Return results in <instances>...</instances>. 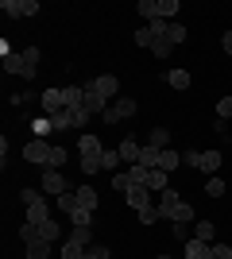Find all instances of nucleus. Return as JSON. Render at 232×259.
I'll return each mask as SVG.
<instances>
[{
	"label": "nucleus",
	"mask_w": 232,
	"mask_h": 259,
	"mask_svg": "<svg viewBox=\"0 0 232 259\" xmlns=\"http://www.w3.org/2000/svg\"><path fill=\"white\" fill-rule=\"evenodd\" d=\"M135 116V101L132 97H116L105 112H101V124H120V120Z\"/></svg>",
	"instance_id": "nucleus-1"
},
{
	"label": "nucleus",
	"mask_w": 232,
	"mask_h": 259,
	"mask_svg": "<svg viewBox=\"0 0 232 259\" xmlns=\"http://www.w3.org/2000/svg\"><path fill=\"white\" fill-rule=\"evenodd\" d=\"M0 12L8 20H23V16H39V0H4Z\"/></svg>",
	"instance_id": "nucleus-2"
},
{
	"label": "nucleus",
	"mask_w": 232,
	"mask_h": 259,
	"mask_svg": "<svg viewBox=\"0 0 232 259\" xmlns=\"http://www.w3.org/2000/svg\"><path fill=\"white\" fill-rule=\"evenodd\" d=\"M182 197H178V190H163L159 194V217H166V221H178V213H182Z\"/></svg>",
	"instance_id": "nucleus-3"
},
{
	"label": "nucleus",
	"mask_w": 232,
	"mask_h": 259,
	"mask_svg": "<svg viewBox=\"0 0 232 259\" xmlns=\"http://www.w3.org/2000/svg\"><path fill=\"white\" fill-rule=\"evenodd\" d=\"M39 108H43L47 116H58V112L66 108V89H43V97H39Z\"/></svg>",
	"instance_id": "nucleus-4"
},
{
	"label": "nucleus",
	"mask_w": 232,
	"mask_h": 259,
	"mask_svg": "<svg viewBox=\"0 0 232 259\" xmlns=\"http://www.w3.org/2000/svg\"><path fill=\"white\" fill-rule=\"evenodd\" d=\"M51 151H55V147H47L43 140H31L23 147V159L31 162V166H47V162H51Z\"/></svg>",
	"instance_id": "nucleus-5"
},
{
	"label": "nucleus",
	"mask_w": 232,
	"mask_h": 259,
	"mask_svg": "<svg viewBox=\"0 0 232 259\" xmlns=\"http://www.w3.org/2000/svg\"><path fill=\"white\" fill-rule=\"evenodd\" d=\"M105 108H109V101L97 93V85H93V81H85V112H89V116H101Z\"/></svg>",
	"instance_id": "nucleus-6"
},
{
	"label": "nucleus",
	"mask_w": 232,
	"mask_h": 259,
	"mask_svg": "<svg viewBox=\"0 0 232 259\" xmlns=\"http://www.w3.org/2000/svg\"><path fill=\"white\" fill-rule=\"evenodd\" d=\"M93 85H97V93L109 101V105H112V97L120 93V81H116V74H101V77H93Z\"/></svg>",
	"instance_id": "nucleus-7"
},
{
	"label": "nucleus",
	"mask_w": 232,
	"mask_h": 259,
	"mask_svg": "<svg viewBox=\"0 0 232 259\" xmlns=\"http://www.w3.org/2000/svg\"><path fill=\"white\" fill-rule=\"evenodd\" d=\"M151 190H147V186H132V190H128V205L135 209V213H144V209H151Z\"/></svg>",
	"instance_id": "nucleus-8"
},
{
	"label": "nucleus",
	"mask_w": 232,
	"mask_h": 259,
	"mask_svg": "<svg viewBox=\"0 0 232 259\" xmlns=\"http://www.w3.org/2000/svg\"><path fill=\"white\" fill-rule=\"evenodd\" d=\"M116 151H120V159L128 162V166H135V162H140V151H144V143H135L132 136H124V140H120V147H116Z\"/></svg>",
	"instance_id": "nucleus-9"
},
{
	"label": "nucleus",
	"mask_w": 232,
	"mask_h": 259,
	"mask_svg": "<svg viewBox=\"0 0 232 259\" xmlns=\"http://www.w3.org/2000/svg\"><path fill=\"white\" fill-rule=\"evenodd\" d=\"M74 197H77V205H81V209H89V213H93V209H97V201H101V194L93 190V186H77V190H74Z\"/></svg>",
	"instance_id": "nucleus-10"
},
{
	"label": "nucleus",
	"mask_w": 232,
	"mask_h": 259,
	"mask_svg": "<svg viewBox=\"0 0 232 259\" xmlns=\"http://www.w3.org/2000/svg\"><path fill=\"white\" fill-rule=\"evenodd\" d=\"M66 190H70V186H66V178H62L58 170L43 174V194H66Z\"/></svg>",
	"instance_id": "nucleus-11"
},
{
	"label": "nucleus",
	"mask_w": 232,
	"mask_h": 259,
	"mask_svg": "<svg viewBox=\"0 0 232 259\" xmlns=\"http://www.w3.org/2000/svg\"><path fill=\"white\" fill-rule=\"evenodd\" d=\"M20 58H23L20 77H23V81H31V77H35V66H39V47H27V51H23Z\"/></svg>",
	"instance_id": "nucleus-12"
},
{
	"label": "nucleus",
	"mask_w": 232,
	"mask_h": 259,
	"mask_svg": "<svg viewBox=\"0 0 232 259\" xmlns=\"http://www.w3.org/2000/svg\"><path fill=\"white\" fill-rule=\"evenodd\" d=\"M77 155H105V147H101V136L85 132V136L77 140Z\"/></svg>",
	"instance_id": "nucleus-13"
},
{
	"label": "nucleus",
	"mask_w": 232,
	"mask_h": 259,
	"mask_svg": "<svg viewBox=\"0 0 232 259\" xmlns=\"http://www.w3.org/2000/svg\"><path fill=\"white\" fill-rule=\"evenodd\" d=\"M51 221V209H47V201H35V205H27V225H47Z\"/></svg>",
	"instance_id": "nucleus-14"
},
{
	"label": "nucleus",
	"mask_w": 232,
	"mask_h": 259,
	"mask_svg": "<svg viewBox=\"0 0 232 259\" xmlns=\"http://www.w3.org/2000/svg\"><path fill=\"white\" fill-rule=\"evenodd\" d=\"M194 240H201V244H217V225H213V221H198Z\"/></svg>",
	"instance_id": "nucleus-15"
},
{
	"label": "nucleus",
	"mask_w": 232,
	"mask_h": 259,
	"mask_svg": "<svg viewBox=\"0 0 232 259\" xmlns=\"http://www.w3.org/2000/svg\"><path fill=\"white\" fill-rule=\"evenodd\" d=\"M190 81H194V77H190V70H170V74H166V85L178 89V93H182V89H190Z\"/></svg>",
	"instance_id": "nucleus-16"
},
{
	"label": "nucleus",
	"mask_w": 232,
	"mask_h": 259,
	"mask_svg": "<svg viewBox=\"0 0 232 259\" xmlns=\"http://www.w3.org/2000/svg\"><path fill=\"white\" fill-rule=\"evenodd\" d=\"M174 166H182V151H174V147H166L163 155H159V170H174Z\"/></svg>",
	"instance_id": "nucleus-17"
},
{
	"label": "nucleus",
	"mask_w": 232,
	"mask_h": 259,
	"mask_svg": "<svg viewBox=\"0 0 232 259\" xmlns=\"http://www.w3.org/2000/svg\"><path fill=\"white\" fill-rule=\"evenodd\" d=\"M159 147H151V143H144V151H140V166H147V170H159Z\"/></svg>",
	"instance_id": "nucleus-18"
},
{
	"label": "nucleus",
	"mask_w": 232,
	"mask_h": 259,
	"mask_svg": "<svg viewBox=\"0 0 232 259\" xmlns=\"http://www.w3.org/2000/svg\"><path fill=\"white\" fill-rule=\"evenodd\" d=\"M27 259H51V240H31V244H27Z\"/></svg>",
	"instance_id": "nucleus-19"
},
{
	"label": "nucleus",
	"mask_w": 232,
	"mask_h": 259,
	"mask_svg": "<svg viewBox=\"0 0 232 259\" xmlns=\"http://www.w3.org/2000/svg\"><path fill=\"white\" fill-rule=\"evenodd\" d=\"M221 151H201V159H198V170H205V174H213L217 166H221Z\"/></svg>",
	"instance_id": "nucleus-20"
},
{
	"label": "nucleus",
	"mask_w": 232,
	"mask_h": 259,
	"mask_svg": "<svg viewBox=\"0 0 232 259\" xmlns=\"http://www.w3.org/2000/svg\"><path fill=\"white\" fill-rule=\"evenodd\" d=\"M147 190H151L155 197L163 194V190H170V186H166V170H151L147 174Z\"/></svg>",
	"instance_id": "nucleus-21"
},
{
	"label": "nucleus",
	"mask_w": 232,
	"mask_h": 259,
	"mask_svg": "<svg viewBox=\"0 0 232 259\" xmlns=\"http://www.w3.org/2000/svg\"><path fill=\"white\" fill-rule=\"evenodd\" d=\"M186 259H209V244H201V240L190 236L186 240Z\"/></svg>",
	"instance_id": "nucleus-22"
},
{
	"label": "nucleus",
	"mask_w": 232,
	"mask_h": 259,
	"mask_svg": "<svg viewBox=\"0 0 232 259\" xmlns=\"http://www.w3.org/2000/svg\"><path fill=\"white\" fill-rule=\"evenodd\" d=\"M70 244H77V248H93V232L89 228H70Z\"/></svg>",
	"instance_id": "nucleus-23"
},
{
	"label": "nucleus",
	"mask_w": 232,
	"mask_h": 259,
	"mask_svg": "<svg viewBox=\"0 0 232 259\" xmlns=\"http://www.w3.org/2000/svg\"><path fill=\"white\" fill-rule=\"evenodd\" d=\"M135 12H140L147 23H151V20H163V16H159V0H140V4H135Z\"/></svg>",
	"instance_id": "nucleus-24"
},
{
	"label": "nucleus",
	"mask_w": 232,
	"mask_h": 259,
	"mask_svg": "<svg viewBox=\"0 0 232 259\" xmlns=\"http://www.w3.org/2000/svg\"><path fill=\"white\" fill-rule=\"evenodd\" d=\"M147 143H151V147H159V151H166V147H170V132H166V128L147 132Z\"/></svg>",
	"instance_id": "nucleus-25"
},
{
	"label": "nucleus",
	"mask_w": 232,
	"mask_h": 259,
	"mask_svg": "<svg viewBox=\"0 0 232 259\" xmlns=\"http://www.w3.org/2000/svg\"><path fill=\"white\" fill-rule=\"evenodd\" d=\"M151 54H155V58H166V54H174V43H170V31H166L163 39H155Z\"/></svg>",
	"instance_id": "nucleus-26"
},
{
	"label": "nucleus",
	"mask_w": 232,
	"mask_h": 259,
	"mask_svg": "<svg viewBox=\"0 0 232 259\" xmlns=\"http://www.w3.org/2000/svg\"><path fill=\"white\" fill-rule=\"evenodd\" d=\"M39 232H43V240H51V244H55V240H62V225H58V221H47V225H39Z\"/></svg>",
	"instance_id": "nucleus-27"
},
{
	"label": "nucleus",
	"mask_w": 232,
	"mask_h": 259,
	"mask_svg": "<svg viewBox=\"0 0 232 259\" xmlns=\"http://www.w3.org/2000/svg\"><path fill=\"white\" fill-rule=\"evenodd\" d=\"M66 116H70V128H85V124H89L85 108H66Z\"/></svg>",
	"instance_id": "nucleus-28"
},
{
	"label": "nucleus",
	"mask_w": 232,
	"mask_h": 259,
	"mask_svg": "<svg viewBox=\"0 0 232 259\" xmlns=\"http://www.w3.org/2000/svg\"><path fill=\"white\" fill-rule=\"evenodd\" d=\"M77 166H81V174H97L101 170V155H81Z\"/></svg>",
	"instance_id": "nucleus-29"
},
{
	"label": "nucleus",
	"mask_w": 232,
	"mask_h": 259,
	"mask_svg": "<svg viewBox=\"0 0 232 259\" xmlns=\"http://www.w3.org/2000/svg\"><path fill=\"white\" fill-rule=\"evenodd\" d=\"M89 221H93V213H89V209H81V205L70 213V225H77V228H89Z\"/></svg>",
	"instance_id": "nucleus-30"
},
{
	"label": "nucleus",
	"mask_w": 232,
	"mask_h": 259,
	"mask_svg": "<svg viewBox=\"0 0 232 259\" xmlns=\"http://www.w3.org/2000/svg\"><path fill=\"white\" fill-rule=\"evenodd\" d=\"M120 151H105V155H101V170H112V166H120Z\"/></svg>",
	"instance_id": "nucleus-31"
},
{
	"label": "nucleus",
	"mask_w": 232,
	"mask_h": 259,
	"mask_svg": "<svg viewBox=\"0 0 232 259\" xmlns=\"http://www.w3.org/2000/svg\"><path fill=\"white\" fill-rule=\"evenodd\" d=\"M112 190L128 194V190H132V174H112Z\"/></svg>",
	"instance_id": "nucleus-32"
},
{
	"label": "nucleus",
	"mask_w": 232,
	"mask_h": 259,
	"mask_svg": "<svg viewBox=\"0 0 232 259\" xmlns=\"http://www.w3.org/2000/svg\"><path fill=\"white\" fill-rule=\"evenodd\" d=\"M62 259H85V248H77V244H62Z\"/></svg>",
	"instance_id": "nucleus-33"
},
{
	"label": "nucleus",
	"mask_w": 232,
	"mask_h": 259,
	"mask_svg": "<svg viewBox=\"0 0 232 259\" xmlns=\"http://www.w3.org/2000/svg\"><path fill=\"white\" fill-rule=\"evenodd\" d=\"M159 16H163V20L178 16V0H159Z\"/></svg>",
	"instance_id": "nucleus-34"
},
{
	"label": "nucleus",
	"mask_w": 232,
	"mask_h": 259,
	"mask_svg": "<svg viewBox=\"0 0 232 259\" xmlns=\"http://www.w3.org/2000/svg\"><path fill=\"white\" fill-rule=\"evenodd\" d=\"M62 162H66V147H55V151H51V162H47V170H58Z\"/></svg>",
	"instance_id": "nucleus-35"
},
{
	"label": "nucleus",
	"mask_w": 232,
	"mask_h": 259,
	"mask_svg": "<svg viewBox=\"0 0 232 259\" xmlns=\"http://www.w3.org/2000/svg\"><path fill=\"white\" fill-rule=\"evenodd\" d=\"M209 259H232L228 244H209Z\"/></svg>",
	"instance_id": "nucleus-36"
},
{
	"label": "nucleus",
	"mask_w": 232,
	"mask_h": 259,
	"mask_svg": "<svg viewBox=\"0 0 232 259\" xmlns=\"http://www.w3.org/2000/svg\"><path fill=\"white\" fill-rule=\"evenodd\" d=\"M205 194L209 197H224V182L221 178H209V182H205Z\"/></svg>",
	"instance_id": "nucleus-37"
},
{
	"label": "nucleus",
	"mask_w": 232,
	"mask_h": 259,
	"mask_svg": "<svg viewBox=\"0 0 232 259\" xmlns=\"http://www.w3.org/2000/svg\"><path fill=\"white\" fill-rule=\"evenodd\" d=\"M217 116H221V120H232V93H228V97H221V105H217Z\"/></svg>",
	"instance_id": "nucleus-38"
},
{
	"label": "nucleus",
	"mask_w": 232,
	"mask_h": 259,
	"mask_svg": "<svg viewBox=\"0 0 232 259\" xmlns=\"http://www.w3.org/2000/svg\"><path fill=\"white\" fill-rule=\"evenodd\" d=\"M132 43H135V47H151L155 39H151V31H147V27H140V31L132 35Z\"/></svg>",
	"instance_id": "nucleus-39"
},
{
	"label": "nucleus",
	"mask_w": 232,
	"mask_h": 259,
	"mask_svg": "<svg viewBox=\"0 0 232 259\" xmlns=\"http://www.w3.org/2000/svg\"><path fill=\"white\" fill-rule=\"evenodd\" d=\"M85 259H109V248H105V244H93V248H85Z\"/></svg>",
	"instance_id": "nucleus-40"
},
{
	"label": "nucleus",
	"mask_w": 232,
	"mask_h": 259,
	"mask_svg": "<svg viewBox=\"0 0 232 259\" xmlns=\"http://www.w3.org/2000/svg\"><path fill=\"white\" fill-rule=\"evenodd\" d=\"M155 221H159V205H151V209L140 213V225H155Z\"/></svg>",
	"instance_id": "nucleus-41"
},
{
	"label": "nucleus",
	"mask_w": 232,
	"mask_h": 259,
	"mask_svg": "<svg viewBox=\"0 0 232 259\" xmlns=\"http://www.w3.org/2000/svg\"><path fill=\"white\" fill-rule=\"evenodd\" d=\"M182 39H186V27H182V23H170V43H182Z\"/></svg>",
	"instance_id": "nucleus-42"
},
{
	"label": "nucleus",
	"mask_w": 232,
	"mask_h": 259,
	"mask_svg": "<svg viewBox=\"0 0 232 259\" xmlns=\"http://www.w3.org/2000/svg\"><path fill=\"white\" fill-rule=\"evenodd\" d=\"M198 159H201V151H194V147L182 155V162H186V166H194V170H198Z\"/></svg>",
	"instance_id": "nucleus-43"
},
{
	"label": "nucleus",
	"mask_w": 232,
	"mask_h": 259,
	"mask_svg": "<svg viewBox=\"0 0 232 259\" xmlns=\"http://www.w3.org/2000/svg\"><path fill=\"white\" fill-rule=\"evenodd\" d=\"M23 205H35V201H43V197H39V190H23Z\"/></svg>",
	"instance_id": "nucleus-44"
},
{
	"label": "nucleus",
	"mask_w": 232,
	"mask_h": 259,
	"mask_svg": "<svg viewBox=\"0 0 232 259\" xmlns=\"http://www.w3.org/2000/svg\"><path fill=\"white\" fill-rule=\"evenodd\" d=\"M55 128V124H51V116H43V120H35V132H39V136H43V132H51Z\"/></svg>",
	"instance_id": "nucleus-45"
},
{
	"label": "nucleus",
	"mask_w": 232,
	"mask_h": 259,
	"mask_svg": "<svg viewBox=\"0 0 232 259\" xmlns=\"http://www.w3.org/2000/svg\"><path fill=\"white\" fill-rule=\"evenodd\" d=\"M221 47H224V54L232 58V31H224V39H221Z\"/></svg>",
	"instance_id": "nucleus-46"
},
{
	"label": "nucleus",
	"mask_w": 232,
	"mask_h": 259,
	"mask_svg": "<svg viewBox=\"0 0 232 259\" xmlns=\"http://www.w3.org/2000/svg\"><path fill=\"white\" fill-rule=\"evenodd\" d=\"M159 259H170V255H159Z\"/></svg>",
	"instance_id": "nucleus-47"
}]
</instances>
